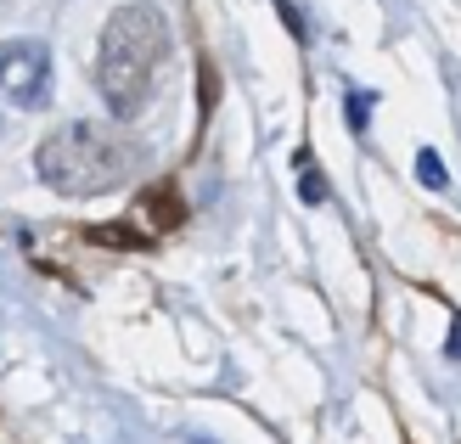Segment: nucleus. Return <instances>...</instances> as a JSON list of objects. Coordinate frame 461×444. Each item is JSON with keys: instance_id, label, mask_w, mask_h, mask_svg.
Wrapping results in <instances>:
<instances>
[{"instance_id": "f03ea898", "label": "nucleus", "mask_w": 461, "mask_h": 444, "mask_svg": "<svg viewBox=\"0 0 461 444\" xmlns=\"http://www.w3.org/2000/svg\"><path fill=\"white\" fill-rule=\"evenodd\" d=\"M141 141L119 119H74L40 141L34 175L57 197H107L141 169Z\"/></svg>"}, {"instance_id": "423d86ee", "label": "nucleus", "mask_w": 461, "mask_h": 444, "mask_svg": "<svg viewBox=\"0 0 461 444\" xmlns=\"http://www.w3.org/2000/svg\"><path fill=\"white\" fill-rule=\"evenodd\" d=\"M417 175H422V186H433V192H445V186H450V180H445L439 152H422V158H417Z\"/></svg>"}, {"instance_id": "20e7f679", "label": "nucleus", "mask_w": 461, "mask_h": 444, "mask_svg": "<svg viewBox=\"0 0 461 444\" xmlns=\"http://www.w3.org/2000/svg\"><path fill=\"white\" fill-rule=\"evenodd\" d=\"M141 214H147V231H180V220H186V203H180V192L169 180H158L141 192Z\"/></svg>"}, {"instance_id": "6e6552de", "label": "nucleus", "mask_w": 461, "mask_h": 444, "mask_svg": "<svg viewBox=\"0 0 461 444\" xmlns=\"http://www.w3.org/2000/svg\"><path fill=\"white\" fill-rule=\"evenodd\" d=\"M445 355H450V360H461V315H456V326H450V343H445Z\"/></svg>"}, {"instance_id": "0eeeda50", "label": "nucleus", "mask_w": 461, "mask_h": 444, "mask_svg": "<svg viewBox=\"0 0 461 444\" xmlns=\"http://www.w3.org/2000/svg\"><path fill=\"white\" fill-rule=\"evenodd\" d=\"M304 203H327V180L321 175H304Z\"/></svg>"}, {"instance_id": "39448f33", "label": "nucleus", "mask_w": 461, "mask_h": 444, "mask_svg": "<svg viewBox=\"0 0 461 444\" xmlns=\"http://www.w3.org/2000/svg\"><path fill=\"white\" fill-rule=\"evenodd\" d=\"M85 237L102 242V248H147V237H141V231H130V225H90Z\"/></svg>"}, {"instance_id": "f257e3e1", "label": "nucleus", "mask_w": 461, "mask_h": 444, "mask_svg": "<svg viewBox=\"0 0 461 444\" xmlns=\"http://www.w3.org/2000/svg\"><path fill=\"white\" fill-rule=\"evenodd\" d=\"M169 62V23L152 0H124L113 6L102 23V45H96V90L113 119H135L152 102V85Z\"/></svg>"}, {"instance_id": "7ed1b4c3", "label": "nucleus", "mask_w": 461, "mask_h": 444, "mask_svg": "<svg viewBox=\"0 0 461 444\" xmlns=\"http://www.w3.org/2000/svg\"><path fill=\"white\" fill-rule=\"evenodd\" d=\"M0 96H12L17 107L51 102V51H45V40H6L0 45Z\"/></svg>"}, {"instance_id": "1a4fd4ad", "label": "nucleus", "mask_w": 461, "mask_h": 444, "mask_svg": "<svg viewBox=\"0 0 461 444\" xmlns=\"http://www.w3.org/2000/svg\"><path fill=\"white\" fill-rule=\"evenodd\" d=\"M192 444H209V439H192Z\"/></svg>"}]
</instances>
